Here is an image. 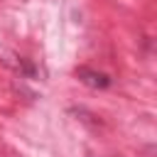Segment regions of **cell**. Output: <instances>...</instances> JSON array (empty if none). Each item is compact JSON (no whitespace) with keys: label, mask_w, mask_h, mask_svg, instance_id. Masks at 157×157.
I'll use <instances>...</instances> for the list:
<instances>
[{"label":"cell","mask_w":157,"mask_h":157,"mask_svg":"<svg viewBox=\"0 0 157 157\" xmlns=\"http://www.w3.org/2000/svg\"><path fill=\"white\" fill-rule=\"evenodd\" d=\"M76 78H78L83 86H88V88H98V91L113 86V78H110L108 74L96 71V69H91V66H78V69H76Z\"/></svg>","instance_id":"cell-1"},{"label":"cell","mask_w":157,"mask_h":157,"mask_svg":"<svg viewBox=\"0 0 157 157\" xmlns=\"http://www.w3.org/2000/svg\"><path fill=\"white\" fill-rule=\"evenodd\" d=\"M17 69H20V74L27 76V78H34V76H37V69H34L27 59H20V61H17Z\"/></svg>","instance_id":"cell-2"}]
</instances>
